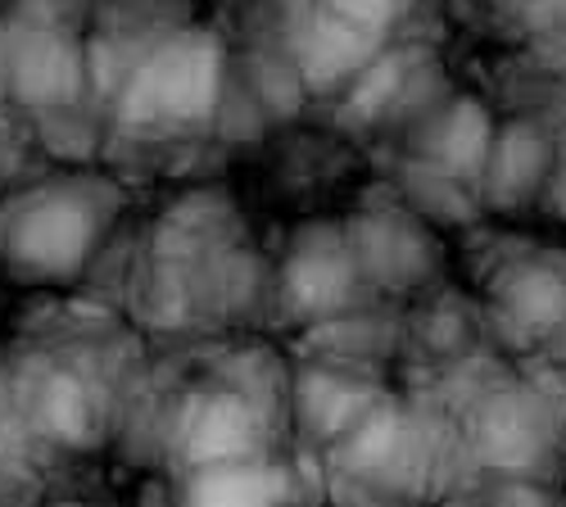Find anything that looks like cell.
I'll return each mask as SVG.
<instances>
[{
	"label": "cell",
	"mask_w": 566,
	"mask_h": 507,
	"mask_svg": "<svg viewBox=\"0 0 566 507\" xmlns=\"http://www.w3.org/2000/svg\"><path fill=\"white\" fill-rule=\"evenodd\" d=\"M150 96L159 114L200 118L213 109L218 96V55L209 41H181L150 68Z\"/></svg>",
	"instance_id": "cell-2"
},
{
	"label": "cell",
	"mask_w": 566,
	"mask_h": 507,
	"mask_svg": "<svg viewBox=\"0 0 566 507\" xmlns=\"http://www.w3.org/2000/svg\"><path fill=\"white\" fill-rule=\"evenodd\" d=\"M516 308H522L526 317H562V308H566V291L553 282V276H526L522 282V291H516Z\"/></svg>",
	"instance_id": "cell-7"
},
{
	"label": "cell",
	"mask_w": 566,
	"mask_h": 507,
	"mask_svg": "<svg viewBox=\"0 0 566 507\" xmlns=\"http://www.w3.org/2000/svg\"><path fill=\"white\" fill-rule=\"evenodd\" d=\"M101 209L77 187H41L0 213V254L19 276H64L96 241Z\"/></svg>",
	"instance_id": "cell-1"
},
{
	"label": "cell",
	"mask_w": 566,
	"mask_h": 507,
	"mask_svg": "<svg viewBox=\"0 0 566 507\" xmlns=\"http://www.w3.org/2000/svg\"><path fill=\"white\" fill-rule=\"evenodd\" d=\"M403 6H408V0H332V10H336L340 19H349V23L367 28V32L386 28Z\"/></svg>",
	"instance_id": "cell-8"
},
{
	"label": "cell",
	"mask_w": 566,
	"mask_h": 507,
	"mask_svg": "<svg viewBox=\"0 0 566 507\" xmlns=\"http://www.w3.org/2000/svg\"><path fill=\"white\" fill-rule=\"evenodd\" d=\"M317 254H322V258H313V250H304V254L295 258L291 276H295L300 299H308V304H332V299L345 295L349 263H345L340 250H317Z\"/></svg>",
	"instance_id": "cell-6"
},
{
	"label": "cell",
	"mask_w": 566,
	"mask_h": 507,
	"mask_svg": "<svg viewBox=\"0 0 566 507\" xmlns=\"http://www.w3.org/2000/svg\"><path fill=\"white\" fill-rule=\"evenodd\" d=\"M191 507H276V485L241 463L209 467L191 489Z\"/></svg>",
	"instance_id": "cell-5"
},
{
	"label": "cell",
	"mask_w": 566,
	"mask_h": 507,
	"mask_svg": "<svg viewBox=\"0 0 566 507\" xmlns=\"http://www.w3.org/2000/svg\"><path fill=\"white\" fill-rule=\"evenodd\" d=\"M254 448V418L245 412L241 399H213L205 403L200 422L191 431V453L209 467L245 463V453Z\"/></svg>",
	"instance_id": "cell-4"
},
{
	"label": "cell",
	"mask_w": 566,
	"mask_h": 507,
	"mask_svg": "<svg viewBox=\"0 0 566 507\" xmlns=\"http://www.w3.org/2000/svg\"><path fill=\"white\" fill-rule=\"evenodd\" d=\"M371 55V32L340 19L336 10L326 14L322 23L308 28L304 45H300V60H304V73L308 82L317 86H332L340 77H349L354 68H363V60Z\"/></svg>",
	"instance_id": "cell-3"
}]
</instances>
